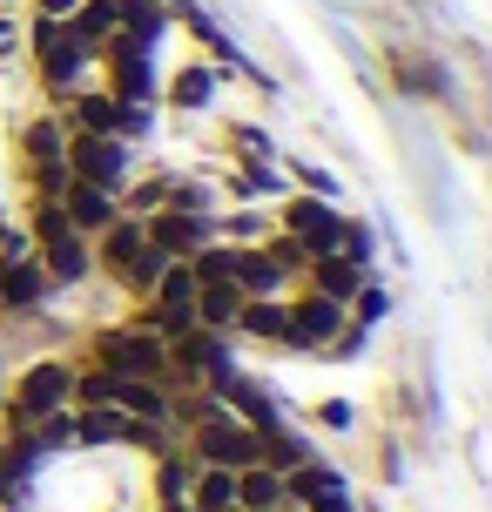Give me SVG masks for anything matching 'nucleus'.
Returning a JSON list of instances; mask_svg holds the SVG:
<instances>
[{
	"label": "nucleus",
	"instance_id": "nucleus-1",
	"mask_svg": "<svg viewBox=\"0 0 492 512\" xmlns=\"http://www.w3.org/2000/svg\"><path fill=\"white\" fill-rule=\"evenodd\" d=\"M68 391H75V364H61V358L27 364L21 378H14V391L0 398V411H7V432H34L41 418L68 411Z\"/></svg>",
	"mask_w": 492,
	"mask_h": 512
},
{
	"label": "nucleus",
	"instance_id": "nucleus-2",
	"mask_svg": "<svg viewBox=\"0 0 492 512\" xmlns=\"http://www.w3.org/2000/svg\"><path fill=\"white\" fill-rule=\"evenodd\" d=\"M189 459L196 465H223V472L263 465V432L243 425L236 411H216V418H203V425H189Z\"/></svg>",
	"mask_w": 492,
	"mask_h": 512
},
{
	"label": "nucleus",
	"instance_id": "nucleus-3",
	"mask_svg": "<svg viewBox=\"0 0 492 512\" xmlns=\"http://www.w3.org/2000/svg\"><path fill=\"white\" fill-rule=\"evenodd\" d=\"M34 256H41V270H48V283H81L88 270H95V256H88V236L68 230V216L54 203L34 209Z\"/></svg>",
	"mask_w": 492,
	"mask_h": 512
},
{
	"label": "nucleus",
	"instance_id": "nucleus-4",
	"mask_svg": "<svg viewBox=\"0 0 492 512\" xmlns=\"http://www.w3.org/2000/svg\"><path fill=\"white\" fill-rule=\"evenodd\" d=\"M95 364L102 371H115V378H156L169 371V344H162L156 331H142V324H129V331H95Z\"/></svg>",
	"mask_w": 492,
	"mask_h": 512
},
{
	"label": "nucleus",
	"instance_id": "nucleus-5",
	"mask_svg": "<svg viewBox=\"0 0 492 512\" xmlns=\"http://www.w3.org/2000/svg\"><path fill=\"white\" fill-rule=\"evenodd\" d=\"M61 169L75 182H95V189H122V176H129V142L122 135H81V128H68Z\"/></svg>",
	"mask_w": 492,
	"mask_h": 512
},
{
	"label": "nucleus",
	"instance_id": "nucleus-6",
	"mask_svg": "<svg viewBox=\"0 0 492 512\" xmlns=\"http://www.w3.org/2000/svg\"><path fill=\"white\" fill-rule=\"evenodd\" d=\"M344 331V304H331V297H297L290 304V351H304V358H324V344Z\"/></svg>",
	"mask_w": 492,
	"mask_h": 512
},
{
	"label": "nucleus",
	"instance_id": "nucleus-7",
	"mask_svg": "<svg viewBox=\"0 0 492 512\" xmlns=\"http://www.w3.org/2000/svg\"><path fill=\"white\" fill-rule=\"evenodd\" d=\"M284 236H297L304 250H337V236H344V216H337L324 196H290L284 203Z\"/></svg>",
	"mask_w": 492,
	"mask_h": 512
},
{
	"label": "nucleus",
	"instance_id": "nucleus-8",
	"mask_svg": "<svg viewBox=\"0 0 492 512\" xmlns=\"http://www.w3.org/2000/svg\"><path fill=\"white\" fill-rule=\"evenodd\" d=\"M88 243H95L88 256H95L108 277L122 283V277H129V263H135L142 250H149V230H142V216H122V209H115V223H108V230H95Z\"/></svg>",
	"mask_w": 492,
	"mask_h": 512
},
{
	"label": "nucleus",
	"instance_id": "nucleus-9",
	"mask_svg": "<svg viewBox=\"0 0 492 512\" xmlns=\"http://www.w3.org/2000/svg\"><path fill=\"white\" fill-rule=\"evenodd\" d=\"M142 230L156 243L162 256H196L216 236V216H176V209H156V216H142Z\"/></svg>",
	"mask_w": 492,
	"mask_h": 512
},
{
	"label": "nucleus",
	"instance_id": "nucleus-10",
	"mask_svg": "<svg viewBox=\"0 0 492 512\" xmlns=\"http://www.w3.org/2000/svg\"><path fill=\"white\" fill-rule=\"evenodd\" d=\"M54 209L68 216V230L95 236V230H108V223H115V189H95V182H75V176H68V189L54 196Z\"/></svg>",
	"mask_w": 492,
	"mask_h": 512
},
{
	"label": "nucleus",
	"instance_id": "nucleus-11",
	"mask_svg": "<svg viewBox=\"0 0 492 512\" xmlns=\"http://www.w3.org/2000/svg\"><path fill=\"white\" fill-rule=\"evenodd\" d=\"M304 277H311L317 297H331V304H351V290L364 283V263H351L344 250H317L311 263H304Z\"/></svg>",
	"mask_w": 492,
	"mask_h": 512
},
{
	"label": "nucleus",
	"instance_id": "nucleus-12",
	"mask_svg": "<svg viewBox=\"0 0 492 512\" xmlns=\"http://www.w3.org/2000/svg\"><path fill=\"white\" fill-rule=\"evenodd\" d=\"M243 304H250V297H243L230 277L196 283V324H203V331H223V337H230V331H236V317H243Z\"/></svg>",
	"mask_w": 492,
	"mask_h": 512
},
{
	"label": "nucleus",
	"instance_id": "nucleus-13",
	"mask_svg": "<svg viewBox=\"0 0 492 512\" xmlns=\"http://www.w3.org/2000/svg\"><path fill=\"white\" fill-rule=\"evenodd\" d=\"M230 283L243 297H277V290H284V270L263 250H250V243H230Z\"/></svg>",
	"mask_w": 492,
	"mask_h": 512
},
{
	"label": "nucleus",
	"instance_id": "nucleus-14",
	"mask_svg": "<svg viewBox=\"0 0 492 512\" xmlns=\"http://www.w3.org/2000/svg\"><path fill=\"white\" fill-rule=\"evenodd\" d=\"M236 337H263V344L290 351V297H250L243 317H236Z\"/></svg>",
	"mask_w": 492,
	"mask_h": 512
},
{
	"label": "nucleus",
	"instance_id": "nucleus-15",
	"mask_svg": "<svg viewBox=\"0 0 492 512\" xmlns=\"http://www.w3.org/2000/svg\"><path fill=\"white\" fill-rule=\"evenodd\" d=\"M115 411H129V418H142V425H169V384L115 378Z\"/></svg>",
	"mask_w": 492,
	"mask_h": 512
},
{
	"label": "nucleus",
	"instance_id": "nucleus-16",
	"mask_svg": "<svg viewBox=\"0 0 492 512\" xmlns=\"http://www.w3.org/2000/svg\"><path fill=\"white\" fill-rule=\"evenodd\" d=\"M41 297H48V270H41V256L0 263V304H7V310H34Z\"/></svg>",
	"mask_w": 492,
	"mask_h": 512
},
{
	"label": "nucleus",
	"instance_id": "nucleus-17",
	"mask_svg": "<svg viewBox=\"0 0 492 512\" xmlns=\"http://www.w3.org/2000/svg\"><path fill=\"white\" fill-rule=\"evenodd\" d=\"M263 506H284V472L277 465H243L236 472V512H263Z\"/></svg>",
	"mask_w": 492,
	"mask_h": 512
},
{
	"label": "nucleus",
	"instance_id": "nucleus-18",
	"mask_svg": "<svg viewBox=\"0 0 492 512\" xmlns=\"http://www.w3.org/2000/svg\"><path fill=\"white\" fill-rule=\"evenodd\" d=\"M182 506L189 512H236V472H223V465H196V486H189Z\"/></svg>",
	"mask_w": 492,
	"mask_h": 512
},
{
	"label": "nucleus",
	"instance_id": "nucleus-19",
	"mask_svg": "<svg viewBox=\"0 0 492 512\" xmlns=\"http://www.w3.org/2000/svg\"><path fill=\"white\" fill-rule=\"evenodd\" d=\"M331 486H344L331 465H317V459H304V465H290L284 472V506H311L317 492H331Z\"/></svg>",
	"mask_w": 492,
	"mask_h": 512
},
{
	"label": "nucleus",
	"instance_id": "nucleus-20",
	"mask_svg": "<svg viewBox=\"0 0 492 512\" xmlns=\"http://www.w3.org/2000/svg\"><path fill=\"white\" fill-rule=\"evenodd\" d=\"M189 486H196V459H189V452H162V465H156L162 506H182V499H189Z\"/></svg>",
	"mask_w": 492,
	"mask_h": 512
},
{
	"label": "nucleus",
	"instance_id": "nucleus-21",
	"mask_svg": "<svg viewBox=\"0 0 492 512\" xmlns=\"http://www.w3.org/2000/svg\"><path fill=\"white\" fill-rule=\"evenodd\" d=\"M209 95H216V75H209L203 61H196V68H176V81H169V108H209Z\"/></svg>",
	"mask_w": 492,
	"mask_h": 512
},
{
	"label": "nucleus",
	"instance_id": "nucleus-22",
	"mask_svg": "<svg viewBox=\"0 0 492 512\" xmlns=\"http://www.w3.org/2000/svg\"><path fill=\"white\" fill-rule=\"evenodd\" d=\"M27 465H34V445H27L21 432H7V445H0V499H14V492H21Z\"/></svg>",
	"mask_w": 492,
	"mask_h": 512
},
{
	"label": "nucleus",
	"instance_id": "nucleus-23",
	"mask_svg": "<svg viewBox=\"0 0 492 512\" xmlns=\"http://www.w3.org/2000/svg\"><path fill=\"white\" fill-rule=\"evenodd\" d=\"M162 196H169V176H149V182H135V189H122L115 209H122V216H156Z\"/></svg>",
	"mask_w": 492,
	"mask_h": 512
},
{
	"label": "nucleus",
	"instance_id": "nucleus-24",
	"mask_svg": "<svg viewBox=\"0 0 492 512\" xmlns=\"http://www.w3.org/2000/svg\"><path fill=\"white\" fill-rule=\"evenodd\" d=\"M344 310H358V324L371 331V324H378V317L391 310V290H385V283H371V277H364L358 290H351V304H344Z\"/></svg>",
	"mask_w": 492,
	"mask_h": 512
},
{
	"label": "nucleus",
	"instance_id": "nucleus-25",
	"mask_svg": "<svg viewBox=\"0 0 492 512\" xmlns=\"http://www.w3.org/2000/svg\"><path fill=\"white\" fill-rule=\"evenodd\" d=\"M263 256H270V263H277V270H284V277H304V263H311V250H304V243H297V236H270V243H263Z\"/></svg>",
	"mask_w": 492,
	"mask_h": 512
},
{
	"label": "nucleus",
	"instance_id": "nucleus-26",
	"mask_svg": "<svg viewBox=\"0 0 492 512\" xmlns=\"http://www.w3.org/2000/svg\"><path fill=\"white\" fill-rule=\"evenodd\" d=\"M162 209H176V216H209V189H203V182H176V176H169Z\"/></svg>",
	"mask_w": 492,
	"mask_h": 512
},
{
	"label": "nucleus",
	"instance_id": "nucleus-27",
	"mask_svg": "<svg viewBox=\"0 0 492 512\" xmlns=\"http://www.w3.org/2000/svg\"><path fill=\"white\" fill-rule=\"evenodd\" d=\"M230 149L243 155V169H250V162H277V149H270L263 128H230Z\"/></svg>",
	"mask_w": 492,
	"mask_h": 512
},
{
	"label": "nucleus",
	"instance_id": "nucleus-28",
	"mask_svg": "<svg viewBox=\"0 0 492 512\" xmlns=\"http://www.w3.org/2000/svg\"><path fill=\"white\" fill-rule=\"evenodd\" d=\"M284 176L304 182V196H324V203H337V176H324L317 162H284Z\"/></svg>",
	"mask_w": 492,
	"mask_h": 512
},
{
	"label": "nucleus",
	"instance_id": "nucleus-29",
	"mask_svg": "<svg viewBox=\"0 0 492 512\" xmlns=\"http://www.w3.org/2000/svg\"><path fill=\"white\" fill-rule=\"evenodd\" d=\"M21 256H34V236L14 230V223H0V263H21Z\"/></svg>",
	"mask_w": 492,
	"mask_h": 512
},
{
	"label": "nucleus",
	"instance_id": "nucleus-30",
	"mask_svg": "<svg viewBox=\"0 0 492 512\" xmlns=\"http://www.w3.org/2000/svg\"><path fill=\"white\" fill-rule=\"evenodd\" d=\"M317 418H324V425H337V432H344V425H351V405H344V398H324V405H317Z\"/></svg>",
	"mask_w": 492,
	"mask_h": 512
},
{
	"label": "nucleus",
	"instance_id": "nucleus-31",
	"mask_svg": "<svg viewBox=\"0 0 492 512\" xmlns=\"http://www.w3.org/2000/svg\"><path fill=\"white\" fill-rule=\"evenodd\" d=\"M311 512H351V499H344V486H331V492H317V499H311Z\"/></svg>",
	"mask_w": 492,
	"mask_h": 512
},
{
	"label": "nucleus",
	"instance_id": "nucleus-32",
	"mask_svg": "<svg viewBox=\"0 0 492 512\" xmlns=\"http://www.w3.org/2000/svg\"><path fill=\"white\" fill-rule=\"evenodd\" d=\"M81 0H34V14H48V21H68Z\"/></svg>",
	"mask_w": 492,
	"mask_h": 512
},
{
	"label": "nucleus",
	"instance_id": "nucleus-33",
	"mask_svg": "<svg viewBox=\"0 0 492 512\" xmlns=\"http://www.w3.org/2000/svg\"><path fill=\"white\" fill-rule=\"evenodd\" d=\"M21 48V34H14V21H0V54H14Z\"/></svg>",
	"mask_w": 492,
	"mask_h": 512
}]
</instances>
